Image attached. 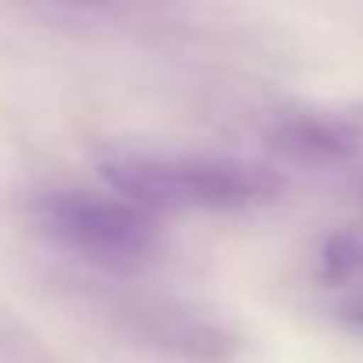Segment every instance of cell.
Returning a JSON list of instances; mask_svg holds the SVG:
<instances>
[{
	"label": "cell",
	"instance_id": "cell-2",
	"mask_svg": "<svg viewBox=\"0 0 363 363\" xmlns=\"http://www.w3.org/2000/svg\"><path fill=\"white\" fill-rule=\"evenodd\" d=\"M47 225L75 250L96 257H135L150 242V225L128 200L57 196L47 203Z\"/></svg>",
	"mask_w": 363,
	"mask_h": 363
},
{
	"label": "cell",
	"instance_id": "cell-3",
	"mask_svg": "<svg viewBox=\"0 0 363 363\" xmlns=\"http://www.w3.org/2000/svg\"><path fill=\"white\" fill-rule=\"evenodd\" d=\"M278 150L299 164H342L356 157L359 135L338 121H292L278 135Z\"/></svg>",
	"mask_w": 363,
	"mask_h": 363
},
{
	"label": "cell",
	"instance_id": "cell-1",
	"mask_svg": "<svg viewBox=\"0 0 363 363\" xmlns=\"http://www.w3.org/2000/svg\"><path fill=\"white\" fill-rule=\"evenodd\" d=\"M111 182L128 203L160 207H246L274 196L278 182L260 167L221 160H125L111 167Z\"/></svg>",
	"mask_w": 363,
	"mask_h": 363
},
{
	"label": "cell",
	"instance_id": "cell-4",
	"mask_svg": "<svg viewBox=\"0 0 363 363\" xmlns=\"http://www.w3.org/2000/svg\"><path fill=\"white\" fill-rule=\"evenodd\" d=\"M324 278L331 285H363V239L359 235L342 232L324 246Z\"/></svg>",
	"mask_w": 363,
	"mask_h": 363
},
{
	"label": "cell",
	"instance_id": "cell-5",
	"mask_svg": "<svg viewBox=\"0 0 363 363\" xmlns=\"http://www.w3.org/2000/svg\"><path fill=\"white\" fill-rule=\"evenodd\" d=\"M345 313H349V324L363 331V296H359V299H356V303H352V306H349Z\"/></svg>",
	"mask_w": 363,
	"mask_h": 363
}]
</instances>
